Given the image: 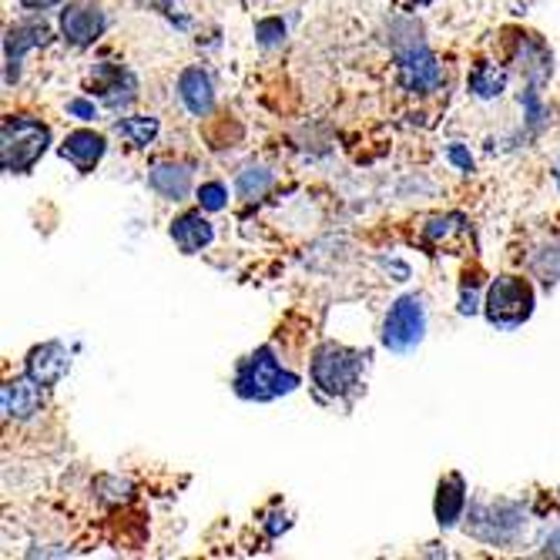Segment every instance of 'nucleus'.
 I'll list each match as a JSON object with an SVG mask.
<instances>
[{"label": "nucleus", "mask_w": 560, "mask_h": 560, "mask_svg": "<svg viewBox=\"0 0 560 560\" xmlns=\"http://www.w3.org/2000/svg\"><path fill=\"white\" fill-rule=\"evenodd\" d=\"M50 144V131L47 125L34 121V118H8L4 128H0V162H4L8 175H24L37 165V159Z\"/></svg>", "instance_id": "nucleus-1"}, {"label": "nucleus", "mask_w": 560, "mask_h": 560, "mask_svg": "<svg viewBox=\"0 0 560 560\" xmlns=\"http://www.w3.org/2000/svg\"><path fill=\"white\" fill-rule=\"evenodd\" d=\"M299 386V376L295 373H285L279 366V360L272 355V349H256L248 355V360L238 366L235 373V393L242 399H276V396H285Z\"/></svg>", "instance_id": "nucleus-2"}, {"label": "nucleus", "mask_w": 560, "mask_h": 560, "mask_svg": "<svg viewBox=\"0 0 560 560\" xmlns=\"http://www.w3.org/2000/svg\"><path fill=\"white\" fill-rule=\"evenodd\" d=\"M360 373H363V355L360 352L336 346V342H326V346L316 349L313 380L326 396H332V399L349 396L355 386H360Z\"/></svg>", "instance_id": "nucleus-3"}, {"label": "nucleus", "mask_w": 560, "mask_h": 560, "mask_svg": "<svg viewBox=\"0 0 560 560\" xmlns=\"http://www.w3.org/2000/svg\"><path fill=\"white\" fill-rule=\"evenodd\" d=\"M534 313V289L527 279L500 276L487 292V323L497 329H517Z\"/></svg>", "instance_id": "nucleus-4"}, {"label": "nucleus", "mask_w": 560, "mask_h": 560, "mask_svg": "<svg viewBox=\"0 0 560 560\" xmlns=\"http://www.w3.org/2000/svg\"><path fill=\"white\" fill-rule=\"evenodd\" d=\"M423 332H427V313L420 295H402L383 323V342L393 352H410L413 346H420Z\"/></svg>", "instance_id": "nucleus-5"}, {"label": "nucleus", "mask_w": 560, "mask_h": 560, "mask_svg": "<svg viewBox=\"0 0 560 560\" xmlns=\"http://www.w3.org/2000/svg\"><path fill=\"white\" fill-rule=\"evenodd\" d=\"M527 524V514L521 503L511 500H497L487 506H477L470 517V534L487 540V544H506L521 534V527Z\"/></svg>", "instance_id": "nucleus-6"}, {"label": "nucleus", "mask_w": 560, "mask_h": 560, "mask_svg": "<svg viewBox=\"0 0 560 560\" xmlns=\"http://www.w3.org/2000/svg\"><path fill=\"white\" fill-rule=\"evenodd\" d=\"M399 78H402V88L413 91V94L440 88L443 71H440L436 58L430 55V47L423 40H413L410 47H399Z\"/></svg>", "instance_id": "nucleus-7"}, {"label": "nucleus", "mask_w": 560, "mask_h": 560, "mask_svg": "<svg viewBox=\"0 0 560 560\" xmlns=\"http://www.w3.org/2000/svg\"><path fill=\"white\" fill-rule=\"evenodd\" d=\"M47 37H50L47 24H18V27L8 31V40H4V61H8L4 84H18L21 81L24 55H27L31 47H37V44H47Z\"/></svg>", "instance_id": "nucleus-8"}, {"label": "nucleus", "mask_w": 560, "mask_h": 560, "mask_svg": "<svg viewBox=\"0 0 560 560\" xmlns=\"http://www.w3.org/2000/svg\"><path fill=\"white\" fill-rule=\"evenodd\" d=\"M71 360H68V349L61 342H44L37 349H31L27 355V376L37 380L40 386H55L65 380Z\"/></svg>", "instance_id": "nucleus-9"}, {"label": "nucleus", "mask_w": 560, "mask_h": 560, "mask_svg": "<svg viewBox=\"0 0 560 560\" xmlns=\"http://www.w3.org/2000/svg\"><path fill=\"white\" fill-rule=\"evenodd\" d=\"M40 383L37 380H11L4 389H0V406H4L8 420H31L40 410Z\"/></svg>", "instance_id": "nucleus-10"}, {"label": "nucleus", "mask_w": 560, "mask_h": 560, "mask_svg": "<svg viewBox=\"0 0 560 560\" xmlns=\"http://www.w3.org/2000/svg\"><path fill=\"white\" fill-rule=\"evenodd\" d=\"M178 94L185 101V108L195 115V118H206L212 115L215 108V91H212V81L201 68H188L182 78H178Z\"/></svg>", "instance_id": "nucleus-11"}, {"label": "nucleus", "mask_w": 560, "mask_h": 560, "mask_svg": "<svg viewBox=\"0 0 560 560\" xmlns=\"http://www.w3.org/2000/svg\"><path fill=\"white\" fill-rule=\"evenodd\" d=\"M105 14L94 11V8H71L61 14V31L65 37L74 44V47H88L101 37V31H105Z\"/></svg>", "instance_id": "nucleus-12"}, {"label": "nucleus", "mask_w": 560, "mask_h": 560, "mask_svg": "<svg viewBox=\"0 0 560 560\" xmlns=\"http://www.w3.org/2000/svg\"><path fill=\"white\" fill-rule=\"evenodd\" d=\"M464 506H467V483L460 474H450L440 480L436 490V524L440 527H456V521L464 517Z\"/></svg>", "instance_id": "nucleus-13"}, {"label": "nucleus", "mask_w": 560, "mask_h": 560, "mask_svg": "<svg viewBox=\"0 0 560 560\" xmlns=\"http://www.w3.org/2000/svg\"><path fill=\"white\" fill-rule=\"evenodd\" d=\"M61 155L71 165H78V172H91L101 162V155H105V138L94 131H74V135H68Z\"/></svg>", "instance_id": "nucleus-14"}, {"label": "nucleus", "mask_w": 560, "mask_h": 560, "mask_svg": "<svg viewBox=\"0 0 560 560\" xmlns=\"http://www.w3.org/2000/svg\"><path fill=\"white\" fill-rule=\"evenodd\" d=\"M172 238L182 252H198L215 238V232L206 219H201V212H188L172 222Z\"/></svg>", "instance_id": "nucleus-15"}, {"label": "nucleus", "mask_w": 560, "mask_h": 560, "mask_svg": "<svg viewBox=\"0 0 560 560\" xmlns=\"http://www.w3.org/2000/svg\"><path fill=\"white\" fill-rule=\"evenodd\" d=\"M148 185L155 188L162 198H172V201H182L191 188V172L182 168V165H155L148 175Z\"/></svg>", "instance_id": "nucleus-16"}, {"label": "nucleus", "mask_w": 560, "mask_h": 560, "mask_svg": "<svg viewBox=\"0 0 560 560\" xmlns=\"http://www.w3.org/2000/svg\"><path fill=\"white\" fill-rule=\"evenodd\" d=\"M503 88H506V71L503 68H497V65H477L474 68L470 91L477 97H497V94H503Z\"/></svg>", "instance_id": "nucleus-17"}, {"label": "nucleus", "mask_w": 560, "mask_h": 560, "mask_svg": "<svg viewBox=\"0 0 560 560\" xmlns=\"http://www.w3.org/2000/svg\"><path fill=\"white\" fill-rule=\"evenodd\" d=\"M135 78L121 68H112V84H105V105L108 108H121L128 105V101L135 97Z\"/></svg>", "instance_id": "nucleus-18"}, {"label": "nucleus", "mask_w": 560, "mask_h": 560, "mask_svg": "<svg viewBox=\"0 0 560 560\" xmlns=\"http://www.w3.org/2000/svg\"><path fill=\"white\" fill-rule=\"evenodd\" d=\"M118 135H125L131 144L144 148V144L155 141L159 121H155V118H125V121H118Z\"/></svg>", "instance_id": "nucleus-19"}, {"label": "nucleus", "mask_w": 560, "mask_h": 560, "mask_svg": "<svg viewBox=\"0 0 560 560\" xmlns=\"http://www.w3.org/2000/svg\"><path fill=\"white\" fill-rule=\"evenodd\" d=\"M272 172H266V168H245L242 175H238V195L242 198H262L269 188H272Z\"/></svg>", "instance_id": "nucleus-20"}, {"label": "nucleus", "mask_w": 560, "mask_h": 560, "mask_svg": "<svg viewBox=\"0 0 560 560\" xmlns=\"http://www.w3.org/2000/svg\"><path fill=\"white\" fill-rule=\"evenodd\" d=\"M534 269H537V276H540L547 285H550V282H560V238L550 242V245H544V248L537 252Z\"/></svg>", "instance_id": "nucleus-21"}, {"label": "nucleus", "mask_w": 560, "mask_h": 560, "mask_svg": "<svg viewBox=\"0 0 560 560\" xmlns=\"http://www.w3.org/2000/svg\"><path fill=\"white\" fill-rule=\"evenodd\" d=\"M225 198H229V191H225L222 182H209V185L198 188V201H201V209H206V212H222Z\"/></svg>", "instance_id": "nucleus-22"}, {"label": "nucleus", "mask_w": 560, "mask_h": 560, "mask_svg": "<svg viewBox=\"0 0 560 560\" xmlns=\"http://www.w3.org/2000/svg\"><path fill=\"white\" fill-rule=\"evenodd\" d=\"M256 34H259V40H262L266 47H272V44H279V40L285 37V27H282V21H262V24L256 27Z\"/></svg>", "instance_id": "nucleus-23"}, {"label": "nucleus", "mask_w": 560, "mask_h": 560, "mask_svg": "<svg viewBox=\"0 0 560 560\" xmlns=\"http://www.w3.org/2000/svg\"><path fill=\"white\" fill-rule=\"evenodd\" d=\"M68 115H74L81 121H91L94 118V105H91V101H84V97H74L71 105H68Z\"/></svg>", "instance_id": "nucleus-24"}, {"label": "nucleus", "mask_w": 560, "mask_h": 560, "mask_svg": "<svg viewBox=\"0 0 560 560\" xmlns=\"http://www.w3.org/2000/svg\"><path fill=\"white\" fill-rule=\"evenodd\" d=\"M450 162H453V165H460V172H474V159L467 155V151H464L460 144H453V148H450Z\"/></svg>", "instance_id": "nucleus-25"}, {"label": "nucleus", "mask_w": 560, "mask_h": 560, "mask_svg": "<svg viewBox=\"0 0 560 560\" xmlns=\"http://www.w3.org/2000/svg\"><path fill=\"white\" fill-rule=\"evenodd\" d=\"M24 8H31V11H44V8H55V4H61V0H21Z\"/></svg>", "instance_id": "nucleus-26"}, {"label": "nucleus", "mask_w": 560, "mask_h": 560, "mask_svg": "<svg viewBox=\"0 0 560 560\" xmlns=\"http://www.w3.org/2000/svg\"><path fill=\"white\" fill-rule=\"evenodd\" d=\"M544 550H547V553H553V557H560V530L547 537V547H544Z\"/></svg>", "instance_id": "nucleus-27"}, {"label": "nucleus", "mask_w": 560, "mask_h": 560, "mask_svg": "<svg viewBox=\"0 0 560 560\" xmlns=\"http://www.w3.org/2000/svg\"><path fill=\"white\" fill-rule=\"evenodd\" d=\"M557 188H560V162H557Z\"/></svg>", "instance_id": "nucleus-28"}, {"label": "nucleus", "mask_w": 560, "mask_h": 560, "mask_svg": "<svg viewBox=\"0 0 560 560\" xmlns=\"http://www.w3.org/2000/svg\"><path fill=\"white\" fill-rule=\"evenodd\" d=\"M413 4H433V0H413Z\"/></svg>", "instance_id": "nucleus-29"}]
</instances>
